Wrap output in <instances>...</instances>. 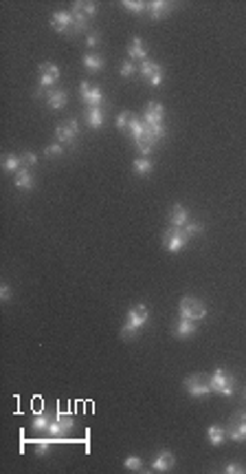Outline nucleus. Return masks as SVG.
I'll return each instance as SVG.
<instances>
[{
  "mask_svg": "<svg viewBox=\"0 0 246 474\" xmlns=\"http://www.w3.org/2000/svg\"><path fill=\"white\" fill-rule=\"evenodd\" d=\"M73 9H79L81 13H86L88 18H93L95 13H97V5L95 3H75V5H73Z\"/></svg>",
  "mask_w": 246,
  "mask_h": 474,
  "instance_id": "obj_31",
  "label": "nucleus"
},
{
  "mask_svg": "<svg viewBox=\"0 0 246 474\" xmlns=\"http://www.w3.org/2000/svg\"><path fill=\"white\" fill-rule=\"evenodd\" d=\"M35 161H38V157H35L33 152H22V154H20V164H22V168H31V166H35Z\"/></svg>",
  "mask_w": 246,
  "mask_h": 474,
  "instance_id": "obj_33",
  "label": "nucleus"
},
{
  "mask_svg": "<svg viewBox=\"0 0 246 474\" xmlns=\"http://www.w3.org/2000/svg\"><path fill=\"white\" fill-rule=\"evenodd\" d=\"M123 9H128L130 13H143L147 11V5L139 3V0H123Z\"/></svg>",
  "mask_w": 246,
  "mask_h": 474,
  "instance_id": "obj_29",
  "label": "nucleus"
},
{
  "mask_svg": "<svg viewBox=\"0 0 246 474\" xmlns=\"http://www.w3.org/2000/svg\"><path fill=\"white\" fill-rule=\"evenodd\" d=\"M141 75L150 80L152 86H161L163 84V75H165V73H163V66L161 64H156L152 60H143V62H141Z\"/></svg>",
  "mask_w": 246,
  "mask_h": 474,
  "instance_id": "obj_8",
  "label": "nucleus"
},
{
  "mask_svg": "<svg viewBox=\"0 0 246 474\" xmlns=\"http://www.w3.org/2000/svg\"><path fill=\"white\" fill-rule=\"evenodd\" d=\"M128 130H130V135H132V139H134V144L139 142L141 137H143V132H145V122L143 120H139V117H134L132 115V120H130V124H128Z\"/></svg>",
  "mask_w": 246,
  "mask_h": 474,
  "instance_id": "obj_22",
  "label": "nucleus"
},
{
  "mask_svg": "<svg viewBox=\"0 0 246 474\" xmlns=\"http://www.w3.org/2000/svg\"><path fill=\"white\" fill-rule=\"evenodd\" d=\"M134 172L137 174H150L152 172V161L150 159H145V157H141V159H137L134 161Z\"/></svg>",
  "mask_w": 246,
  "mask_h": 474,
  "instance_id": "obj_28",
  "label": "nucleus"
},
{
  "mask_svg": "<svg viewBox=\"0 0 246 474\" xmlns=\"http://www.w3.org/2000/svg\"><path fill=\"white\" fill-rule=\"evenodd\" d=\"M86 27H88V16L81 13L79 9H73V31L81 33V31H86Z\"/></svg>",
  "mask_w": 246,
  "mask_h": 474,
  "instance_id": "obj_24",
  "label": "nucleus"
},
{
  "mask_svg": "<svg viewBox=\"0 0 246 474\" xmlns=\"http://www.w3.org/2000/svg\"><path fill=\"white\" fill-rule=\"evenodd\" d=\"M49 106L53 108V110H62L66 104H69V95H66V91H53L49 95Z\"/></svg>",
  "mask_w": 246,
  "mask_h": 474,
  "instance_id": "obj_20",
  "label": "nucleus"
},
{
  "mask_svg": "<svg viewBox=\"0 0 246 474\" xmlns=\"http://www.w3.org/2000/svg\"><path fill=\"white\" fill-rule=\"evenodd\" d=\"M169 221H171V227H185L189 223V212L181 203H176L169 212Z\"/></svg>",
  "mask_w": 246,
  "mask_h": 474,
  "instance_id": "obj_13",
  "label": "nucleus"
},
{
  "mask_svg": "<svg viewBox=\"0 0 246 474\" xmlns=\"http://www.w3.org/2000/svg\"><path fill=\"white\" fill-rule=\"evenodd\" d=\"M169 3H165V0H154V3L147 5V13L154 18V20H159L163 16H167V11H169Z\"/></svg>",
  "mask_w": 246,
  "mask_h": 474,
  "instance_id": "obj_16",
  "label": "nucleus"
},
{
  "mask_svg": "<svg viewBox=\"0 0 246 474\" xmlns=\"http://www.w3.org/2000/svg\"><path fill=\"white\" fill-rule=\"evenodd\" d=\"M62 152H64L62 144H51V146H47V150H44V154H47V157H59Z\"/></svg>",
  "mask_w": 246,
  "mask_h": 474,
  "instance_id": "obj_35",
  "label": "nucleus"
},
{
  "mask_svg": "<svg viewBox=\"0 0 246 474\" xmlns=\"http://www.w3.org/2000/svg\"><path fill=\"white\" fill-rule=\"evenodd\" d=\"M49 452V443L47 441H35V455H47Z\"/></svg>",
  "mask_w": 246,
  "mask_h": 474,
  "instance_id": "obj_38",
  "label": "nucleus"
},
{
  "mask_svg": "<svg viewBox=\"0 0 246 474\" xmlns=\"http://www.w3.org/2000/svg\"><path fill=\"white\" fill-rule=\"evenodd\" d=\"M59 80V69L53 62H42L40 64V86L53 88L55 82Z\"/></svg>",
  "mask_w": 246,
  "mask_h": 474,
  "instance_id": "obj_10",
  "label": "nucleus"
},
{
  "mask_svg": "<svg viewBox=\"0 0 246 474\" xmlns=\"http://www.w3.org/2000/svg\"><path fill=\"white\" fill-rule=\"evenodd\" d=\"M97 42H99V35H97V33H88V38H86V44H88V47H97Z\"/></svg>",
  "mask_w": 246,
  "mask_h": 474,
  "instance_id": "obj_40",
  "label": "nucleus"
},
{
  "mask_svg": "<svg viewBox=\"0 0 246 474\" xmlns=\"http://www.w3.org/2000/svg\"><path fill=\"white\" fill-rule=\"evenodd\" d=\"M207 439L211 446H222L227 439V430L222 426H209V430H207Z\"/></svg>",
  "mask_w": 246,
  "mask_h": 474,
  "instance_id": "obj_18",
  "label": "nucleus"
},
{
  "mask_svg": "<svg viewBox=\"0 0 246 474\" xmlns=\"http://www.w3.org/2000/svg\"><path fill=\"white\" fill-rule=\"evenodd\" d=\"M77 132H79V124L75 120H69V122H62L57 126L55 135L59 139V144H73V139L77 137Z\"/></svg>",
  "mask_w": 246,
  "mask_h": 474,
  "instance_id": "obj_9",
  "label": "nucleus"
},
{
  "mask_svg": "<svg viewBox=\"0 0 246 474\" xmlns=\"http://www.w3.org/2000/svg\"><path fill=\"white\" fill-rule=\"evenodd\" d=\"M147 318H150V311H147L145 305L132 307L130 313H128V322H125L123 329H121V335H123L125 340H132L134 335H137V331H139L141 327H145Z\"/></svg>",
  "mask_w": 246,
  "mask_h": 474,
  "instance_id": "obj_1",
  "label": "nucleus"
},
{
  "mask_svg": "<svg viewBox=\"0 0 246 474\" xmlns=\"http://www.w3.org/2000/svg\"><path fill=\"white\" fill-rule=\"evenodd\" d=\"M154 142H156V139L150 135V132H143V137H141L139 139V142H137V148H139V152L141 154H143V157H145V154H150L152 152V146H154Z\"/></svg>",
  "mask_w": 246,
  "mask_h": 474,
  "instance_id": "obj_25",
  "label": "nucleus"
},
{
  "mask_svg": "<svg viewBox=\"0 0 246 474\" xmlns=\"http://www.w3.org/2000/svg\"><path fill=\"white\" fill-rule=\"evenodd\" d=\"M130 60H139V62H143L147 60V49H145V44L141 38H132V44H130Z\"/></svg>",
  "mask_w": 246,
  "mask_h": 474,
  "instance_id": "obj_15",
  "label": "nucleus"
},
{
  "mask_svg": "<svg viewBox=\"0 0 246 474\" xmlns=\"http://www.w3.org/2000/svg\"><path fill=\"white\" fill-rule=\"evenodd\" d=\"M227 437H231V441L242 443L246 441V412H235L229 419V428H227Z\"/></svg>",
  "mask_w": 246,
  "mask_h": 474,
  "instance_id": "obj_5",
  "label": "nucleus"
},
{
  "mask_svg": "<svg viewBox=\"0 0 246 474\" xmlns=\"http://www.w3.org/2000/svg\"><path fill=\"white\" fill-rule=\"evenodd\" d=\"M51 421H53V419H51L49 414H44V412H42V414H38V417L33 419V428H35V430H38V432H42V430H49Z\"/></svg>",
  "mask_w": 246,
  "mask_h": 474,
  "instance_id": "obj_30",
  "label": "nucleus"
},
{
  "mask_svg": "<svg viewBox=\"0 0 246 474\" xmlns=\"http://www.w3.org/2000/svg\"><path fill=\"white\" fill-rule=\"evenodd\" d=\"M9 295H11L9 287H7V285H3V287H0V298H3V300H9Z\"/></svg>",
  "mask_w": 246,
  "mask_h": 474,
  "instance_id": "obj_42",
  "label": "nucleus"
},
{
  "mask_svg": "<svg viewBox=\"0 0 246 474\" xmlns=\"http://www.w3.org/2000/svg\"><path fill=\"white\" fill-rule=\"evenodd\" d=\"M163 115H165V108H163V104H159V102H150V104H147L145 115H143V122H145L147 126L163 124Z\"/></svg>",
  "mask_w": 246,
  "mask_h": 474,
  "instance_id": "obj_12",
  "label": "nucleus"
},
{
  "mask_svg": "<svg viewBox=\"0 0 246 474\" xmlns=\"http://www.w3.org/2000/svg\"><path fill=\"white\" fill-rule=\"evenodd\" d=\"M174 463H176V457L171 455V452H161L159 457L154 459V463H152V470L154 472H167L174 468Z\"/></svg>",
  "mask_w": 246,
  "mask_h": 474,
  "instance_id": "obj_14",
  "label": "nucleus"
},
{
  "mask_svg": "<svg viewBox=\"0 0 246 474\" xmlns=\"http://www.w3.org/2000/svg\"><path fill=\"white\" fill-rule=\"evenodd\" d=\"M51 27L59 33H66L69 29H73V11H57L51 16Z\"/></svg>",
  "mask_w": 246,
  "mask_h": 474,
  "instance_id": "obj_11",
  "label": "nucleus"
},
{
  "mask_svg": "<svg viewBox=\"0 0 246 474\" xmlns=\"http://www.w3.org/2000/svg\"><path fill=\"white\" fill-rule=\"evenodd\" d=\"M125 468L132 470V472H137V470L143 468V461H141L139 457H128V459H125Z\"/></svg>",
  "mask_w": 246,
  "mask_h": 474,
  "instance_id": "obj_34",
  "label": "nucleus"
},
{
  "mask_svg": "<svg viewBox=\"0 0 246 474\" xmlns=\"http://www.w3.org/2000/svg\"><path fill=\"white\" fill-rule=\"evenodd\" d=\"M84 66L91 73H95V71H101L103 69V57L101 55H97V53H88L86 57H84Z\"/></svg>",
  "mask_w": 246,
  "mask_h": 474,
  "instance_id": "obj_26",
  "label": "nucleus"
},
{
  "mask_svg": "<svg viewBox=\"0 0 246 474\" xmlns=\"http://www.w3.org/2000/svg\"><path fill=\"white\" fill-rule=\"evenodd\" d=\"M91 88H93V86H91V84H88V82H81V84H79V95H81V100H84V97H86V95H88V93H91Z\"/></svg>",
  "mask_w": 246,
  "mask_h": 474,
  "instance_id": "obj_39",
  "label": "nucleus"
},
{
  "mask_svg": "<svg viewBox=\"0 0 246 474\" xmlns=\"http://www.w3.org/2000/svg\"><path fill=\"white\" fill-rule=\"evenodd\" d=\"M84 104L88 108H93V106H103V93H101V88L99 86H93L91 88V93L84 97Z\"/></svg>",
  "mask_w": 246,
  "mask_h": 474,
  "instance_id": "obj_23",
  "label": "nucleus"
},
{
  "mask_svg": "<svg viewBox=\"0 0 246 474\" xmlns=\"http://www.w3.org/2000/svg\"><path fill=\"white\" fill-rule=\"evenodd\" d=\"M185 388L191 397H207L209 392H213L211 388V377L207 375H189L185 377Z\"/></svg>",
  "mask_w": 246,
  "mask_h": 474,
  "instance_id": "obj_2",
  "label": "nucleus"
},
{
  "mask_svg": "<svg viewBox=\"0 0 246 474\" xmlns=\"http://www.w3.org/2000/svg\"><path fill=\"white\" fill-rule=\"evenodd\" d=\"M183 229H185V234H187V236H189V239H191V236H198L200 232H203V225H200V223H198V221H196V223H193V221H189V223H187V225H185Z\"/></svg>",
  "mask_w": 246,
  "mask_h": 474,
  "instance_id": "obj_32",
  "label": "nucleus"
},
{
  "mask_svg": "<svg viewBox=\"0 0 246 474\" xmlns=\"http://www.w3.org/2000/svg\"><path fill=\"white\" fill-rule=\"evenodd\" d=\"M130 120H132V113H121V115H119L117 117V128L119 130H123V128H128V124H130Z\"/></svg>",
  "mask_w": 246,
  "mask_h": 474,
  "instance_id": "obj_36",
  "label": "nucleus"
},
{
  "mask_svg": "<svg viewBox=\"0 0 246 474\" xmlns=\"http://www.w3.org/2000/svg\"><path fill=\"white\" fill-rule=\"evenodd\" d=\"M119 73H121L123 77H132L134 73H137V66H134V62H123V66H121V71H119Z\"/></svg>",
  "mask_w": 246,
  "mask_h": 474,
  "instance_id": "obj_37",
  "label": "nucleus"
},
{
  "mask_svg": "<svg viewBox=\"0 0 246 474\" xmlns=\"http://www.w3.org/2000/svg\"><path fill=\"white\" fill-rule=\"evenodd\" d=\"M86 122L91 128H101L103 124V106H93L86 110Z\"/></svg>",
  "mask_w": 246,
  "mask_h": 474,
  "instance_id": "obj_17",
  "label": "nucleus"
},
{
  "mask_svg": "<svg viewBox=\"0 0 246 474\" xmlns=\"http://www.w3.org/2000/svg\"><path fill=\"white\" fill-rule=\"evenodd\" d=\"M225 472H229V474H231V472H246V470L242 468V465H237V463H229L227 468H225Z\"/></svg>",
  "mask_w": 246,
  "mask_h": 474,
  "instance_id": "obj_41",
  "label": "nucleus"
},
{
  "mask_svg": "<svg viewBox=\"0 0 246 474\" xmlns=\"http://www.w3.org/2000/svg\"><path fill=\"white\" fill-rule=\"evenodd\" d=\"M3 168L7 170V172H18V170L22 168L20 157H18V154H7L5 161H3Z\"/></svg>",
  "mask_w": 246,
  "mask_h": 474,
  "instance_id": "obj_27",
  "label": "nucleus"
},
{
  "mask_svg": "<svg viewBox=\"0 0 246 474\" xmlns=\"http://www.w3.org/2000/svg\"><path fill=\"white\" fill-rule=\"evenodd\" d=\"M16 186L20 190H31L33 188V174L27 168H20L16 172Z\"/></svg>",
  "mask_w": 246,
  "mask_h": 474,
  "instance_id": "obj_21",
  "label": "nucleus"
},
{
  "mask_svg": "<svg viewBox=\"0 0 246 474\" xmlns=\"http://www.w3.org/2000/svg\"><path fill=\"white\" fill-rule=\"evenodd\" d=\"M73 426H75V419H73L71 414L59 412V414H55V419L51 421V426H49L47 432H49L51 437H62L64 432H69Z\"/></svg>",
  "mask_w": 246,
  "mask_h": 474,
  "instance_id": "obj_7",
  "label": "nucleus"
},
{
  "mask_svg": "<svg viewBox=\"0 0 246 474\" xmlns=\"http://www.w3.org/2000/svg\"><path fill=\"white\" fill-rule=\"evenodd\" d=\"M189 236L185 234L183 227H169L165 234H163V245H165L167 251L171 254H176V251H181L185 245H187Z\"/></svg>",
  "mask_w": 246,
  "mask_h": 474,
  "instance_id": "obj_3",
  "label": "nucleus"
},
{
  "mask_svg": "<svg viewBox=\"0 0 246 474\" xmlns=\"http://www.w3.org/2000/svg\"><path fill=\"white\" fill-rule=\"evenodd\" d=\"M211 388H213V392H222V395H227V397L233 395V380L227 375L225 368H218V371L211 375Z\"/></svg>",
  "mask_w": 246,
  "mask_h": 474,
  "instance_id": "obj_6",
  "label": "nucleus"
},
{
  "mask_svg": "<svg viewBox=\"0 0 246 474\" xmlns=\"http://www.w3.org/2000/svg\"><path fill=\"white\" fill-rule=\"evenodd\" d=\"M181 315L183 318H187V320H203V318L207 315V307L203 305L200 300H196V298H183L181 300Z\"/></svg>",
  "mask_w": 246,
  "mask_h": 474,
  "instance_id": "obj_4",
  "label": "nucleus"
},
{
  "mask_svg": "<svg viewBox=\"0 0 246 474\" xmlns=\"http://www.w3.org/2000/svg\"><path fill=\"white\" fill-rule=\"evenodd\" d=\"M191 333H196V322H193V320H187V318H181V322H178L176 329H174V335H178V338H189Z\"/></svg>",
  "mask_w": 246,
  "mask_h": 474,
  "instance_id": "obj_19",
  "label": "nucleus"
}]
</instances>
